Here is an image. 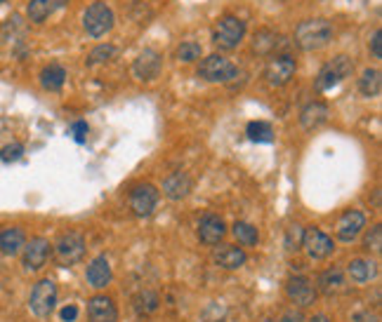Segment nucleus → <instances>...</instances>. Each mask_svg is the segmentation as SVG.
Returning a JSON list of instances; mask_svg holds the SVG:
<instances>
[{
    "label": "nucleus",
    "mask_w": 382,
    "mask_h": 322,
    "mask_svg": "<svg viewBox=\"0 0 382 322\" xmlns=\"http://www.w3.org/2000/svg\"><path fill=\"white\" fill-rule=\"evenodd\" d=\"M359 92L363 94V97L368 99H375L380 97L382 92V73L378 69H366L359 78Z\"/></svg>",
    "instance_id": "nucleus-27"
},
{
    "label": "nucleus",
    "mask_w": 382,
    "mask_h": 322,
    "mask_svg": "<svg viewBox=\"0 0 382 322\" xmlns=\"http://www.w3.org/2000/svg\"><path fill=\"white\" fill-rule=\"evenodd\" d=\"M201 54H203V47L193 41H187L177 47V59L184 64H191V62H196V59H201Z\"/></svg>",
    "instance_id": "nucleus-30"
},
{
    "label": "nucleus",
    "mask_w": 382,
    "mask_h": 322,
    "mask_svg": "<svg viewBox=\"0 0 382 322\" xmlns=\"http://www.w3.org/2000/svg\"><path fill=\"white\" fill-rule=\"evenodd\" d=\"M246 135H248L251 141H257V143H271L274 141V130H271V125L264 123V120H253V123H248Z\"/></svg>",
    "instance_id": "nucleus-28"
},
{
    "label": "nucleus",
    "mask_w": 382,
    "mask_h": 322,
    "mask_svg": "<svg viewBox=\"0 0 382 322\" xmlns=\"http://www.w3.org/2000/svg\"><path fill=\"white\" fill-rule=\"evenodd\" d=\"M302 247L307 249V254L312 259H326L333 254V238L326 235L321 229H307L304 231V238H302Z\"/></svg>",
    "instance_id": "nucleus-12"
},
{
    "label": "nucleus",
    "mask_w": 382,
    "mask_h": 322,
    "mask_svg": "<svg viewBox=\"0 0 382 322\" xmlns=\"http://www.w3.org/2000/svg\"><path fill=\"white\" fill-rule=\"evenodd\" d=\"M114 54H116V47L114 45H99V47L92 49L90 54H87V66L109 62V59H114Z\"/></svg>",
    "instance_id": "nucleus-32"
},
{
    "label": "nucleus",
    "mask_w": 382,
    "mask_h": 322,
    "mask_svg": "<svg viewBox=\"0 0 382 322\" xmlns=\"http://www.w3.org/2000/svg\"><path fill=\"white\" fill-rule=\"evenodd\" d=\"M309 322H330V318H328V315H323V313H319V315H314Z\"/></svg>",
    "instance_id": "nucleus-41"
},
{
    "label": "nucleus",
    "mask_w": 382,
    "mask_h": 322,
    "mask_svg": "<svg viewBox=\"0 0 382 322\" xmlns=\"http://www.w3.org/2000/svg\"><path fill=\"white\" fill-rule=\"evenodd\" d=\"M87 132H90V127H87V123H83V120H78V123L71 125V135H74V139L78 143H85Z\"/></svg>",
    "instance_id": "nucleus-36"
},
{
    "label": "nucleus",
    "mask_w": 382,
    "mask_h": 322,
    "mask_svg": "<svg viewBox=\"0 0 382 322\" xmlns=\"http://www.w3.org/2000/svg\"><path fill=\"white\" fill-rule=\"evenodd\" d=\"M69 5V0H31L26 5V16L33 21V24H43L47 16H52L57 10H62Z\"/></svg>",
    "instance_id": "nucleus-17"
},
{
    "label": "nucleus",
    "mask_w": 382,
    "mask_h": 322,
    "mask_svg": "<svg viewBox=\"0 0 382 322\" xmlns=\"http://www.w3.org/2000/svg\"><path fill=\"white\" fill-rule=\"evenodd\" d=\"M196 73L198 78H203L208 82H229L231 78L239 76V69L226 57H222V54H210V57H206L198 64Z\"/></svg>",
    "instance_id": "nucleus-5"
},
{
    "label": "nucleus",
    "mask_w": 382,
    "mask_h": 322,
    "mask_svg": "<svg viewBox=\"0 0 382 322\" xmlns=\"http://www.w3.org/2000/svg\"><path fill=\"white\" fill-rule=\"evenodd\" d=\"M363 229H366V214L359 212V209H350V212H345L337 219L335 235H337V240H342V242H354L361 235Z\"/></svg>",
    "instance_id": "nucleus-10"
},
{
    "label": "nucleus",
    "mask_w": 382,
    "mask_h": 322,
    "mask_svg": "<svg viewBox=\"0 0 382 322\" xmlns=\"http://www.w3.org/2000/svg\"><path fill=\"white\" fill-rule=\"evenodd\" d=\"M246 31H248V26L241 16L224 14L213 29V45L224 49V52L236 49L243 43V38H246Z\"/></svg>",
    "instance_id": "nucleus-2"
},
{
    "label": "nucleus",
    "mask_w": 382,
    "mask_h": 322,
    "mask_svg": "<svg viewBox=\"0 0 382 322\" xmlns=\"http://www.w3.org/2000/svg\"><path fill=\"white\" fill-rule=\"evenodd\" d=\"M47 259H50V242L45 238H31L24 245V257H21V261H24V266L29 271H41L47 264Z\"/></svg>",
    "instance_id": "nucleus-13"
},
{
    "label": "nucleus",
    "mask_w": 382,
    "mask_h": 322,
    "mask_svg": "<svg viewBox=\"0 0 382 322\" xmlns=\"http://www.w3.org/2000/svg\"><path fill=\"white\" fill-rule=\"evenodd\" d=\"M191 188H193V181H191V176L187 174V172H173V174L163 181V193L170 200L187 198L191 193Z\"/></svg>",
    "instance_id": "nucleus-19"
},
{
    "label": "nucleus",
    "mask_w": 382,
    "mask_h": 322,
    "mask_svg": "<svg viewBox=\"0 0 382 322\" xmlns=\"http://www.w3.org/2000/svg\"><path fill=\"white\" fill-rule=\"evenodd\" d=\"M160 66H163V59L156 49H144L140 57L132 64V73H135L140 80H156L160 73Z\"/></svg>",
    "instance_id": "nucleus-14"
},
{
    "label": "nucleus",
    "mask_w": 382,
    "mask_h": 322,
    "mask_svg": "<svg viewBox=\"0 0 382 322\" xmlns=\"http://www.w3.org/2000/svg\"><path fill=\"white\" fill-rule=\"evenodd\" d=\"M118 320V310L109 297H92L87 301V322H116Z\"/></svg>",
    "instance_id": "nucleus-16"
},
{
    "label": "nucleus",
    "mask_w": 382,
    "mask_h": 322,
    "mask_svg": "<svg viewBox=\"0 0 382 322\" xmlns=\"http://www.w3.org/2000/svg\"><path fill=\"white\" fill-rule=\"evenodd\" d=\"M297 71V64L290 54H274V57L267 62V69H264V78L271 87H284L293 80Z\"/></svg>",
    "instance_id": "nucleus-7"
},
{
    "label": "nucleus",
    "mask_w": 382,
    "mask_h": 322,
    "mask_svg": "<svg viewBox=\"0 0 382 322\" xmlns=\"http://www.w3.org/2000/svg\"><path fill=\"white\" fill-rule=\"evenodd\" d=\"M215 264L224 271H236L246 264V252L236 245H224L222 249L215 252Z\"/></svg>",
    "instance_id": "nucleus-24"
},
{
    "label": "nucleus",
    "mask_w": 382,
    "mask_h": 322,
    "mask_svg": "<svg viewBox=\"0 0 382 322\" xmlns=\"http://www.w3.org/2000/svg\"><path fill=\"white\" fill-rule=\"evenodd\" d=\"M226 235V226L222 221V216L217 214H206L198 224V238H201L203 245H220L222 238Z\"/></svg>",
    "instance_id": "nucleus-15"
},
{
    "label": "nucleus",
    "mask_w": 382,
    "mask_h": 322,
    "mask_svg": "<svg viewBox=\"0 0 382 322\" xmlns=\"http://www.w3.org/2000/svg\"><path fill=\"white\" fill-rule=\"evenodd\" d=\"M135 308L140 310V313H144V315L153 313V310L158 308V294H153V292H140L135 297Z\"/></svg>",
    "instance_id": "nucleus-31"
},
{
    "label": "nucleus",
    "mask_w": 382,
    "mask_h": 322,
    "mask_svg": "<svg viewBox=\"0 0 382 322\" xmlns=\"http://www.w3.org/2000/svg\"><path fill=\"white\" fill-rule=\"evenodd\" d=\"M156 205H158V191L151 184H140L130 191V209L135 216L153 214Z\"/></svg>",
    "instance_id": "nucleus-11"
},
{
    "label": "nucleus",
    "mask_w": 382,
    "mask_h": 322,
    "mask_svg": "<svg viewBox=\"0 0 382 322\" xmlns=\"http://www.w3.org/2000/svg\"><path fill=\"white\" fill-rule=\"evenodd\" d=\"M302 238H304V229L302 226H290V229L286 231V249L288 252H297V249H302Z\"/></svg>",
    "instance_id": "nucleus-33"
},
{
    "label": "nucleus",
    "mask_w": 382,
    "mask_h": 322,
    "mask_svg": "<svg viewBox=\"0 0 382 322\" xmlns=\"http://www.w3.org/2000/svg\"><path fill=\"white\" fill-rule=\"evenodd\" d=\"M333 41V26L326 19H307L300 21L295 29V45L304 52H314V49H323Z\"/></svg>",
    "instance_id": "nucleus-1"
},
{
    "label": "nucleus",
    "mask_w": 382,
    "mask_h": 322,
    "mask_svg": "<svg viewBox=\"0 0 382 322\" xmlns=\"http://www.w3.org/2000/svg\"><path fill=\"white\" fill-rule=\"evenodd\" d=\"M370 52H373L375 59H382V31L375 29L373 38H370Z\"/></svg>",
    "instance_id": "nucleus-37"
},
{
    "label": "nucleus",
    "mask_w": 382,
    "mask_h": 322,
    "mask_svg": "<svg viewBox=\"0 0 382 322\" xmlns=\"http://www.w3.org/2000/svg\"><path fill=\"white\" fill-rule=\"evenodd\" d=\"M41 85H43V90H47V92H59L64 87V82H66V69L64 66H59V64H50L45 66V69L41 71Z\"/></svg>",
    "instance_id": "nucleus-26"
},
{
    "label": "nucleus",
    "mask_w": 382,
    "mask_h": 322,
    "mask_svg": "<svg viewBox=\"0 0 382 322\" xmlns=\"http://www.w3.org/2000/svg\"><path fill=\"white\" fill-rule=\"evenodd\" d=\"M54 303H57V287H54L52 280H41L36 282L29 299V306L38 318H47L54 310Z\"/></svg>",
    "instance_id": "nucleus-8"
},
{
    "label": "nucleus",
    "mask_w": 382,
    "mask_h": 322,
    "mask_svg": "<svg viewBox=\"0 0 382 322\" xmlns=\"http://www.w3.org/2000/svg\"><path fill=\"white\" fill-rule=\"evenodd\" d=\"M234 235H236V240H239L241 245H246V247L257 245V240H259L257 229H255L253 224H248V221H236V224H234Z\"/></svg>",
    "instance_id": "nucleus-29"
},
{
    "label": "nucleus",
    "mask_w": 382,
    "mask_h": 322,
    "mask_svg": "<svg viewBox=\"0 0 382 322\" xmlns=\"http://www.w3.org/2000/svg\"><path fill=\"white\" fill-rule=\"evenodd\" d=\"M354 320L357 322H380V315L375 313V310H361V313L354 315Z\"/></svg>",
    "instance_id": "nucleus-38"
},
{
    "label": "nucleus",
    "mask_w": 382,
    "mask_h": 322,
    "mask_svg": "<svg viewBox=\"0 0 382 322\" xmlns=\"http://www.w3.org/2000/svg\"><path fill=\"white\" fill-rule=\"evenodd\" d=\"M354 71V62L347 54H337V57L330 59L328 64L321 66L317 80H314V87H317L319 92H328L333 90V87L340 85L342 80H345L347 76H352Z\"/></svg>",
    "instance_id": "nucleus-3"
},
{
    "label": "nucleus",
    "mask_w": 382,
    "mask_h": 322,
    "mask_svg": "<svg viewBox=\"0 0 382 322\" xmlns=\"http://www.w3.org/2000/svg\"><path fill=\"white\" fill-rule=\"evenodd\" d=\"M54 254H57V261L62 266L78 264V261L85 257V238L76 231L64 233L57 240V245H54Z\"/></svg>",
    "instance_id": "nucleus-6"
},
{
    "label": "nucleus",
    "mask_w": 382,
    "mask_h": 322,
    "mask_svg": "<svg viewBox=\"0 0 382 322\" xmlns=\"http://www.w3.org/2000/svg\"><path fill=\"white\" fill-rule=\"evenodd\" d=\"M284 322H302V315L300 313H293V310H290V313L284 315Z\"/></svg>",
    "instance_id": "nucleus-40"
},
{
    "label": "nucleus",
    "mask_w": 382,
    "mask_h": 322,
    "mask_svg": "<svg viewBox=\"0 0 382 322\" xmlns=\"http://www.w3.org/2000/svg\"><path fill=\"white\" fill-rule=\"evenodd\" d=\"M114 21H116L114 10L109 8L107 3L97 0V3H92L90 8L85 10V14H83V29L87 31V36L102 38L114 29Z\"/></svg>",
    "instance_id": "nucleus-4"
},
{
    "label": "nucleus",
    "mask_w": 382,
    "mask_h": 322,
    "mask_svg": "<svg viewBox=\"0 0 382 322\" xmlns=\"http://www.w3.org/2000/svg\"><path fill=\"white\" fill-rule=\"evenodd\" d=\"M279 47H284V38L271 29H259L253 36V52L257 54H274Z\"/></svg>",
    "instance_id": "nucleus-23"
},
{
    "label": "nucleus",
    "mask_w": 382,
    "mask_h": 322,
    "mask_svg": "<svg viewBox=\"0 0 382 322\" xmlns=\"http://www.w3.org/2000/svg\"><path fill=\"white\" fill-rule=\"evenodd\" d=\"M26 245V235L19 226H8V229L0 231V252L14 257L21 252V247Z\"/></svg>",
    "instance_id": "nucleus-21"
},
{
    "label": "nucleus",
    "mask_w": 382,
    "mask_h": 322,
    "mask_svg": "<svg viewBox=\"0 0 382 322\" xmlns=\"http://www.w3.org/2000/svg\"><path fill=\"white\" fill-rule=\"evenodd\" d=\"M363 245H366L368 252H380V249H382V226L380 224L370 229V233L366 235V242H363Z\"/></svg>",
    "instance_id": "nucleus-34"
},
{
    "label": "nucleus",
    "mask_w": 382,
    "mask_h": 322,
    "mask_svg": "<svg viewBox=\"0 0 382 322\" xmlns=\"http://www.w3.org/2000/svg\"><path fill=\"white\" fill-rule=\"evenodd\" d=\"M286 294H288V299H290V303H295L297 308L312 306V303L317 301V297H319L314 282L309 280V277H304V275L290 277V280L286 282Z\"/></svg>",
    "instance_id": "nucleus-9"
},
{
    "label": "nucleus",
    "mask_w": 382,
    "mask_h": 322,
    "mask_svg": "<svg viewBox=\"0 0 382 322\" xmlns=\"http://www.w3.org/2000/svg\"><path fill=\"white\" fill-rule=\"evenodd\" d=\"M76 318H78V308L76 306H64L62 308V320L64 322H74Z\"/></svg>",
    "instance_id": "nucleus-39"
},
{
    "label": "nucleus",
    "mask_w": 382,
    "mask_h": 322,
    "mask_svg": "<svg viewBox=\"0 0 382 322\" xmlns=\"http://www.w3.org/2000/svg\"><path fill=\"white\" fill-rule=\"evenodd\" d=\"M21 153H24V146H21V143H10V146L3 148L0 158H3L5 163H14V160L21 158Z\"/></svg>",
    "instance_id": "nucleus-35"
},
{
    "label": "nucleus",
    "mask_w": 382,
    "mask_h": 322,
    "mask_svg": "<svg viewBox=\"0 0 382 322\" xmlns=\"http://www.w3.org/2000/svg\"><path fill=\"white\" fill-rule=\"evenodd\" d=\"M0 3H5V0H0Z\"/></svg>",
    "instance_id": "nucleus-42"
},
{
    "label": "nucleus",
    "mask_w": 382,
    "mask_h": 322,
    "mask_svg": "<svg viewBox=\"0 0 382 322\" xmlns=\"http://www.w3.org/2000/svg\"><path fill=\"white\" fill-rule=\"evenodd\" d=\"M328 120V106L323 102H312L300 111V125L304 130H317Z\"/></svg>",
    "instance_id": "nucleus-22"
},
{
    "label": "nucleus",
    "mask_w": 382,
    "mask_h": 322,
    "mask_svg": "<svg viewBox=\"0 0 382 322\" xmlns=\"http://www.w3.org/2000/svg\"><path fill=\"white\" fill-rule=\"evenodd\" d=\"M347 273L357 285H366V282L373 280L378 275V264L370 259H354L350 266H347Z\"/></svg>",
    "instance_id": "nucleus-25"
},
{
    "label": "nucleus",
    "mask_w": 382,
    "mask_h": 322,
    "mask_svg": "<svg viewBox=\"0 0 382 322\" xmlns=\"http://www.w3.org/2000/svg\"><path fill=\"white\" fill-rule=\"evenodd\" d=\"M87 282H90L95 290H102V287H107L109 282H112V266H109V259L104 257V254H99L90 261V266H87Z\"/></svg>",
    "instance_id": "nucleus-20"
},
{
    "label": "nucleus",
    "mask_w": 382,
    "mask_h": 322,
    "mask_svg": "<svg viewBox=\"0 0 382 322\" xmlns=\"http://www.w3.org/2000/svg\"><path fill=\"white\" fill-rule=\"evenodd\" d=\"M317 292L326 294V297H335V294H342L347 290V282H345V273L340 268H328L319 275L317 280Z\"/></svg>",
    "instance_id": "nucleus-18"
}]
</instances>
